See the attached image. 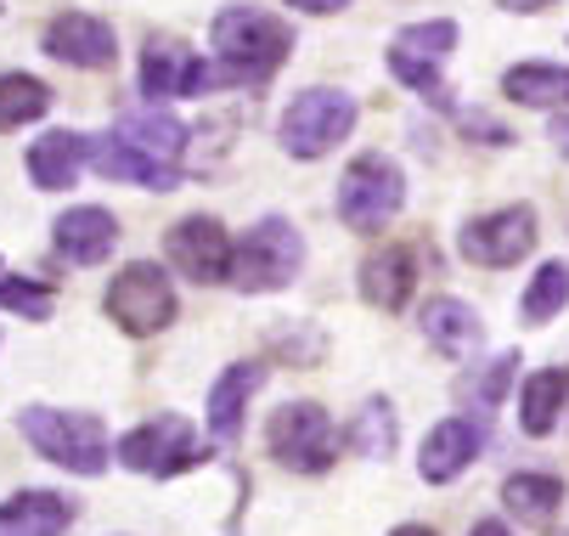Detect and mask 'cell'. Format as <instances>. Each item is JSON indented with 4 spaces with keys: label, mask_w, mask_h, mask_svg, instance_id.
Returning a JSON list of instances; mask_svg holds the SVG:
<instances>
[{
    "label": "cell",
    "mask_w": 569,
    "mask_h": 536,
    "mask_svg": "<svg viewBox=\"0 0 569 536\" xmlns=\"http://www.w3.org/2000/svg\"><path fill=\"white\" fill-rule=\"evenodd\" d=\"M214 46V86H260L288 62L293 29L266 7H226L209 29Z\"/></svg>",
    "instance_id": "1"
},
{
    "label": "cell",
    "mask_w": 569,
    "mask_h": 536,
    "mask_svg": "<svg viewBox=\"0 0 569 536\" xmlns=\"http://www.w3.org/2000/svg\"><path fill=\"white\" fill-rule=\"evenodd\" d=\"M305 266V238L299 226L282 220V215H266L260 226L242 232V244H231V271L226 282H237L242 294H277L299 277Z\"/></svg>",
    "instance_id": "2"
},
{
    "label": "cell",
    "mask_w": 569,
    "mask_h": 536,
    "mask_svg": "<svg viewBox=\"0 0 569 536\" xmlns=\"http://www.w3.org/2000/svg\"><path fill=\"white\" fill-rule=\"evenodd\" d=\"M18 424H23V440H29L40 457H51L57 469H68V475H102V469H108V457H113L108 429H102L91 413L23 407Z\"/></svg>",
    "instance_id": "3"
},
{
    "label": "cell",
    "mask_w": 569,
    "mask_h": 536,
    "mask_svg": "<svg viewBox=\"0 0 569 536\" xmlns=\"http://www.w3.org/2000/svg\"><path fill=\"white\" fill-rule=\"evenodd\" d=\"M356 97L350 91H333V86H310L288 102L282 113V147L293 159H328V152L356 130Z\"/></svg>",
    "instance_id": "4"
},
{
    "label": "cell",
    "mask_w": 569,
    "mask_h": 536,
    "mask_svg": "<svg viewBox=\"0 0 569 536\" xmlns=\"http://www.w3.org/2000/svg\"><path fill=\"white\" fill-rule=\"evenodd\" d=\"M266 446H271L277 464L293 469V475H328L333 457H339V429L316 401H288V407L271 413Z\"/></svg>",
    "instance_id": "5"
},
{
    "label": "cell",
    "mask_w": 569,
    "mask_h": 536,
    "mask_svg": "<svg viewBox=\"0 0 569 536\" xmlns=\"http://www.w3.org/2000/svg\"><path fill=\"white\" fill-rule=\"evenodd\" d=\"M119 464L136 475H152V480H176L203 464V440L181 413H158L119 440Z\"/></svg>",
    "instance_id": "6"
},
{
    "label": "cell",
    "mask_w": 569,
    "mask_h": 536,
    "mask_svg": "<svg viewBox=\"0 0 569 536\" xmlns=\"http://www.w3.org/2000/svg\"><path fill=\"white\" fill-rule=\"evenodd\" d=\"M406 204V176L383 152H361L339 181V220L350 232H383Z\"/></svg>",
    "instance_id": "7"
},
{
    "label": "cell",
    "mask_w": 569,
    "mask_h": 536,
    "mask_svg": "<svg viewBox=\"0 0 569 536\" xmlns=\"http://www.w3.org/2000/svg\"><path fill=\"white\" fill-rule=\"evenodd\" d=\"M108 317L130 334V339H152L176 322V288L170 277L158 271L152 260H136L124 266L113 282H108Z\"/></svg>",
    "instance_id": "8"
},
{
    "label": "cell",
    "mask_w": 569,
    "mask_h": 536,
    "mask_svg": "<svg viewBox=\"0 0 569 536\" xmlns=\"http://www.w3.org/2000/svg\"><path fill=\"white\" fill-rule=\"evenodd\" d=\"M536 209L530 204H513V209H497V215H479V220H468L462 226V238H457V249L473 260V266H485V271H508V266H519L530 249H536Z\"/></svg>",
    "instance_id": "9"
},
{
    "label": "cell",
    "mask_w": 569,
    "mask_h": 536,
    "mask_svg": "<svg viewBox=\"0 0 569 536\" xmlns=\"http://www.w3.org/2000/svg\"><path fill=\"white\" fill-rule=\"evenodd\" d=\"M214 91V62L187 51L176 34H152L141 51V97L164 102V97H203Z\"/></svg>",
    "instance_id": "10"
},
{
    "label": "cell",
    "mask_w": 569,
    "mask_h": 536,
    "mask_svg": "<svg viewBox=\"0 0 569 536\" xmlns=\"http://www.w3.org/2000/svg\"><path fill=\"white\" fill-rule=\"evenodd\" d=\"M164 249H170V266H176L181 277H192L198 288L226 282V271H231V238H226V226H220L214 215H187V220H176L170 238H164Z\"/></svg>",
    "instance_id": "11"
},
{
    "label": "cell",
    "mask_w": 569,
    "mask_h": 536,
    "mask_svg": "<svg viewBox=\"0 0 569 536\" xmlns=\"http://www.w3.org/2000/svg\"><path fill=\"white\" fill-rule=\"evenodd\" d=\"M86 165L108 181H124V187H147V192H176L181 187V165H164L152 152L130 147L124 136H91L86 147Z\"/></svg>",
    "instance_id": "12"
},
{
    "label": "cell",
    "mask_w": 569,
    "mask_h": 536,
    "mask_svg": "<svg viewBox=\"0 0 569 536\" xmlns=\"http://www.w3.org/2000/svg\"><path fill=\"white\" fill-rule=\"evenodd\" d=\"M46 51L68 68H108L119 57V34H113V23H102L91 12H62L46 23Z\"/></svg>",
    "instance_id": "13"
},
{
    "label": "cell",
    "mask_w": 569,
    "mask_h": 536,
    "mask_svg": "<svg viewBox=\"0 0 569 536\" xmlns=\"http://www.w3.org/2000/svg\"><path fill=\"white\" fill-rule=\"evenodd\" d=\"M485 446V429L473 418H440L429 435H423V457H418V475L429 486H451L457 475L473 469V457Z\"/></svg>",
    "instance_id": "14"
},
{
    "label": "cell",
    "mask_w": 569,
    "mask_h": 536,
    "mask_svg": "<svg viewBox=\"0 0 569 536\" xmlns=\"http://www.w3.org/2000/svg\"><path fill=\"white\" fill-rule=\"evenodd\" d=\"M412 288H418V260L406 244H383L378 255L361 260V299L372 311H400L412 299Z\"/></svg>",
    "instance_id": "15"
},
{
    "label": "cell",
    "mask_w": 569,
    "mask_h": 536,
    "mask_svg": "<svg viewBox=\"0 0 569 536\" xmlns=\"http://www.w3.org/2000/svg\"><path fill=\"white\" fill-rule=\"evenodd\" d=\"M113 244H119V220L108 209H97V204L68 209L57 220V255L73 260V266H102L113 255Z\"/></svg>",
    "instance_id": "16"
},
{
    "label": "cell",
    "mask_w": 569,
    "mask_h": 536,
    "mask_svg": "<svg viewBox=\"0 0 569 536\" xmlns=\"http://www.w3.org/2000/svg\"><path fill=\"white\" fill-rule=\"evenodd\" d=\"M266 385V367L260 361H231L220 378H214V390H209V429L214 440H237L242 435V413H249V396Z\"/></svg>",
    "instance_id": "17"
},
{
    "label": "cell",
    "mask_w": 569,
    "mask_h": 536,
    "mask_svg": "<svg viewBox=\"0 0 569 536\" xmlns=\"http://www.w3.org/2000/svg\"><path fill=\"white\" fill-rule=\"evenodd\" d=\"M423 339H429L440 356L462 361V356H473V350H479L485 328H479V311H473V305H462V299L440 294V299H429V305H423Z\"/></svg>",
    "instance_id": "18"
},
{
    "label": "cell",
    "mask_w": 569,
    "mask_h": 536,
    "mask_svg": "<svg viewBox=\"0 0 569 536\" xmlns=\"http://www.w3.org/2000/svg\"><path fill=\"white\" fill-rule=\"evenodd\" d=\"M73 503L57 492H18L0 503V536H68Z\"/></svg>",
    "instance_id": "19"
},
{
    "label": "cell",
    "mask_w": 569,
    "mask_h": 536,
    "mask_svg": "<svg viewBox=\"0 0 569 536\" xmlns=\"http://www.w3.org/2000/svg\"><path fill=\"white\" fill-rule=\"evenodd\" d=\"M86 147L91 136H73V130H51L29 147V176L40 192H62L79 181V170H86Z\"/></svg>",
    "instance_id": "20"
},
{
    "label": "cell",
    "mask_w": 569,
    "mask_h": 536,
    "mask_svg": "<svg viewBox=\"0 0 569 536\" xmlns=\"http://www.w3.org/2000/svg\"><path fill=\"white\" fill-rule=\"evenodd\" d=\"M113 136H124L130 147L152 152V159H164V165H176L181 152H187V125H181L176 113H164L158 102H152V108H141V113H124Z\"/></svg>",
    "instance_id": "21"
},
{
    "label": "cell",
    "mask_w": 569,
    "mask_h": 536,
    "mask_svg": "<svg viewBox=\"0 0 569 536\" xmlns=\"http://www.w3.org/2000/svg\"><path fill=\"white\" fill-rule=\"evenodd\" d=\"M508 102L525 108H569V68L563 62H519L502 73Z\"/></svg>",
    "instance_id": "22"
},
{
    "label": "cell",
    "mask_w": 569,
    "mask_h": 536,
    "mask_svg": "<svg viewBox=\"0 0 569 536\" xmlns=\"http://www.w3.org/2000/svg\"><path fill=\"white\" fill-rule=\"evenodd\" d=\"M502 508L519 525H552L563 508V480L558 475H508L502 480Z\"/></svg>",
    "instance_id": "23"
},
{
    "label": "cell",
    "mask_w": 569,
    "mask_h": 536,
    "mask_svg": "<svg viewBox=\"0 0 569 536\" xmlns=\"http://www.w3.org/2000/svg\"><path fill=\"white\" fill-rule=\"evenodd\" d=\"M563 401H569V373H558V367L530 373V378H525V396H519V424H525V435H536V440L552 435Z\"/></svg>",
    "instance_id": "24"
},
{
    "label": "cell",
    "mask_w": 569,
    "mask_h": 536,
    "mask_svg": "<svg viewBox=\"0 0 569 536\" xmlns=\"http://www.w3.org/2000/svg\"><path fill=\"white\" fill-rule=\"evenodd\" d=\"M51 113V86L34 73H0V130H23Z\"/></svg>",
    "instance_id": "25"
},
{
    "label": "cell",
    "mask_w": 569,
    "mask_h": 536,
    "mask_svg": "<svg viewBox=\"0 0 569 536\" xmlns=\"http://www.w3.org/2000/svg\"><path fill=\"white\" fill-rule=\"evenodd\" d=\"M563 305H569V266H563V260H547V266L530 277L519 311H525V322H552Z\"/></svg>",
    "instance_id": "26"
},
{
    "label": "cell",
    "mask_w": 569,
    "mask_h": 536,
    "mask_svg": "<svg viewBox=\"0 0 569 536\" xmlns=\"http://www.w3.org/2000/svg\"><path fill=\"white\" fill-rule=\"evenodd\" d=\"M395 440H400V429H395V407L372 396V401L356 413V424H350V446L378 464V457H389V451H395Z\"/></svg>",
    "instance_id": "27"
},
{
    "label": "cell",
    "mask_w": 569,
    "mask_h": 536,
    "mask_svg": "<svg viewBox=\"0 0 569 536\" xmlns=\"http://www.w3.org/2000/svg\"><path fill=\"white\" fill-rule=\"evenodd\" d=\"M389 73H395L400 86H412L418 97H429L435 108H451V86L440 80V62H429V57H412V51L389 46Z\"/></svg>",
    "instance_id": "28"
},
{
    "label": "cell",
    "mask_w": 569,
    "mask_h": 536,
    "mask_svg": "<svg viewBox=\"0 0 569 536\" xmlns=\"http://www.w3.org/2000/svg\"><path fill=\"white\" fill-rule=\"evenodd\" d=\"M513 373H519V356L508 350V356H497L491 367H485L479 378H462L457 385V396L468 401V407H479V413H491L502 396H508V385H513Z\"/></svg>",
    "instance_id": "29"
},
{
    "label": "cell",
    "mask_w": 569,
    "mask_h": 536,
    "mask_svg": "<svg viewBox=\"0 0 569 536\" xmlns=\"http://www.w3.org/2000/svg\"><path fill=\"white\" fill-rule=\"evenodd\" d=\"M400 51H412V57H429V62H446L457 51V23L451 18H435V23H406L395 34Z\"/></svg>",
    "instance_id": "30"
},
{
    "label": "cell",
    "mask_w": 569,
    "mask_h": 536,
    "mask_svg": "<svg viewBox=\"0 0 569 536\" xmlns=\"http://www.w3.org/2000/svg\"><path fill=\"white\" fill-rule=\"evenodd\" d=\"M0 305L18 311V317H29V322H46L57 311V294L46 282H34V277H0Z\"/></svg>",
    "instance_id": "31"
},
{
    "label": "cell",
    "mask_w": 569,
    "mask_h": 536,
    "mask_svg": "<svg viewBox=\"0 0 569 536\" xmlns=\"http://www.w3.org/2000/svg\"><path fill=\"white\" fill-rule=\"evenodd\" d=\"M462 130H468V136H485V141H491V147L513 141V136H508V130H502L497 119H485V113H468V119H462Z\"/></svg>",
    "instance_id": "32"
},
{
    "label": "cell",
    "mask_w": 569,
    "mask_h": 536,
    "mask_svg": "<svg viewBox=\"0 0 569 536\" xmlns=\"http://www.w3.org/2000/svg\"><path fill=\"white\" fill-rule=\"evenodd\" d=\"M288 7H299V12H310V18H333V12L350 7V0H288Z\"/></svg>",
    "instance_id": "33"
},
{
    "label": "cell",
    "mask_w": 569,
    "mask_h": 536,
    "mask_svg": "<svg viewBox=\"0 0 569 536\" xmlns=\"http://www.w3.org/2000/svg\"><path fill=\"white\" fill-rule=\"evenodd\" d=\"M547 136H552V141H558V152H563V159H569V113H558V119H552V130H547Z\"/></svg>",
    "instance_id": "34"
},
{
    "label": "cell",
    "mask_w": 569,
    "mask_h": 536,
    "mask_svg": "<svg viewBox=\"0 0 569 536\" xmlns=\"http://www.w3.org/2000/svg\"><path fill=\"white\" fill-rule=\"evenodd\" d=\"M468 536H513V530H508V525H502V519H479V525H473V530H468Z\"/></svg>",
    "instance_id": "35"
},
{
    "label": "cell",
    "mask_w": 569,
    "mask_h": 536,
    "mask_svg": "<svg viewBox=\"0 0 569 536\" xmlns=\"http://www.w3.org/2000/svg\"><path fill=\"white\" fill-rule=\"evenodd\" d=\"M502 7H513V12H541L547 0H502Z\"/></svg>",
    "instance_id": "36"
},
{
    "label": "cell",
    "mask_w": 569,
    "mask_h": 536,
    "mask_svg": "<svg viewBox=\"0 0 569 536\" xmlns=\"http://www.w3.org/2000/svg\"><path fill=\"white\" fill-rule=\"evenodd\" d=\"M389 536H435L429 525H400V530H389Z\"/></svg>",
    "instance_id": "37"
}]
</instances>
